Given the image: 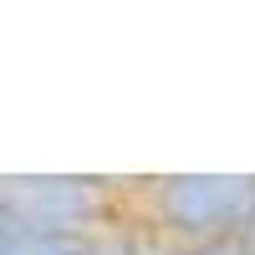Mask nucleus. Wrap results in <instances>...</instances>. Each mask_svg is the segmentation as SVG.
Instances as JSON below:
<instances>
[{"label":"nucleus","instance_id":"nucleus-4","mask_svg":"<svg viewBox=\"0 0 255 255\" xmlns=\"http://www.w3.org/2000/svg\"><path fill=\"white\" fill-rule=\"evenodd\" d=\"M168 255H245L240 240H204V245H184V250H168Z\"/></svg>","mask_w":255,"mask_h":255},{"label":"nucleus","instance_id":"nucleus-2","mask_svg":"<svg viewBox=\"0 0 255 255\" xmlns=\"http://www.w3.org/2000/svg\"><path fill=\"white\" fill-rule=\"evenodd\" d=\"M0 199L36 235H92L102 215V184L77 174H10L0 179Z\"/></svg>","mask_w":255,"mask_h":255},{"label":"nucleus","instance_id":"nucleus-1","mask_svg":"<svg viewBox=\"0 0 255 255\" xmlns=\"http://www.w3.org/2000/svg\"><path fill=\"white\" fill-rule=\"evenodd\" d=\"M153 209L189 245L230 240L255 215V179L250 174H174V179H158Z\"/></svg>","mask_w":255,"mask_h":255},{"label":"nucleus","instance_id":"nucleus-3","mask_svg":"<svg viewBox=\"0 0 255 255\" xmlns=\"http://www.w3.org/2000/svg\"><path fill=\"white\" fill-rule=\"evenodd\" d=\"M31 235H36V230H26V225L5 209V199H0V255H26Z\"/></svg>","mask_w":255,"mask_h":255}]
</instances>
